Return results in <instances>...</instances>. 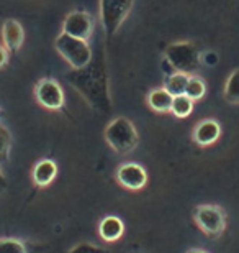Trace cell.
<instances>
[{
  "label": "cell",
  "instance_id": "obj_17",
  "mask_svg": "<svg viewBox=\"0 0 239 253\" xmlns=\"http://www.w3.org/2000/svg\"><path fill=\"white\" fill-rule=\"evenodd\" d=\"M225 99L228 104H239V69H235L228 76L225 84Z\"/></svg>",
  "mask_w": 239,
  "mask_h": 253
},
{
  "label": "cell",
  "instance_id": "obj_9",
  "mask_svg": "<svg viewBox=\"0 0 239 253\" xmlns=\"http://www.w3.org/2000/svg\"><path fill=\"white\" fill-rule=\"evenodd\" d=\"M63 33L84 40V42H89V38L94 33V20L84 10H74V12L68 13V17L64 18Z\"/></svg>",
  "mask_w": 239,
  "mask_h": 253
},
{
  "label": "cell",
  "instance_id": "obj_2",
  "mask_svg": "<svg viewBox=\"0 0 239 253\" xmlns=\"http://www.w3.org/2000/svg\"><path fill=\"white\" fill-rule=\"evenodd\" d=\"M105 141L118 155H128L139 143L135 124L126 117H116L105 126Z\"/></svg>",
  "mask_w": 239,
  "mask_h": 253
},
{
  "label": "cell",
  "instance_id": "obj_20",
  "mask_svg": "<svg viewBox=\"0 0 239 253\" xmlns=\"http://www.w3.org/2000/svg\"><path fill=\"white\" fill-rule=\"evenodd\" d=\"M10 150H12V135L7 126L0 124V168L8 161Z\"/></svg>",
  "mask_w": 239,
  "mask_h": 253
},
{
  "label": "cell",
  "instance_id": "obj_5",
  "mask_svg": "<svg viewBox=\"0 0 239 253\" xmlns=\"http://www.w3.org/2000/svg\"><path fill=\"white\" fill-rule=\"evenodd\" d=\"M135 5V0H100V22L106 40H111L118 33L121 25L128 18Z\"/></svg>",
  "mask_w": 239,
  "mask_h": 253
},
{
  "label": "cell",
  "instance_id": "obj_15",
  "mask_svg": "<svg viewBox=\"0 0 239 253\" xmlns=\"http://www.w3.org/2000/svg\"><path fill=\"white\" fill-rule=\"evenodd\" d=\"M189 78H190L189 74L175 71V73H172L171 76H167L164 87L169 90L174 97L175 95H182V94H185V87H187V83H189Z\"/></svg>",
  "mask_w": 239,
  "mask_h": 253
},
{
  "label": "cell",
  "instance_id": "obj_22",
  "mask_svg": "<svg viewBox=\"0 0 239 253\" xmlns=\"http://www.w3.org/2000/svg\"><path fill=\"white\" fill-rule=\"evenodd\" d=\"M200 63H203L205 66H215L218 64V54L215 51L200 53Z\"/></svg>",
  "mask_w": 239,
  "mask_h": 253
},
{
  "label": "cell",
  "instance_id": "obj_19",
  "mask_svg": "<svg viewBox=\"0 0 239 253\" xmlns=\"http://www.w3.org/2000/svg\"><path fill=\"white\" fill-rule=\"evenodd\" d=\"M0 253H30V247L20 239L0 237Z\"/></svg>",
  "mask_w": 239,
  "mask_h": 253
},
{
  "label": "cell",
  "instance_id": "obj_4",
  "mask_svg": "<svg viewBox=\"0 0 239 253\" xmlns=\"http://www.w3.org/2000/svg\"><path fill=\"white\" fill-rule=\"evenodd\" d=\"M193 222L208 239H220L228 225L226 212L218 204H200L193 209Z\"/></svg>",
  "mask_w": 239,
  "mask_h": 253
},
{
  "label": "cell",
  "instance_id": "obj_13",
  "mask_svg": "<svg viewBox=\"0 0 239 253\" xmlns=\"http://www.w3.org/2000/svg\"><path fill=\"white\" fill-rule=\"evenodd\" d=\"M99 235L105 242H116L125 235V224L120 217L116 215H106L100 220L99 224Z\"/></svg>",
  "mask_w": 239,
  "mask_h": 253
},
{
  "label": "cell",
  "instance_id": "obj_8",
  "mask_svg": "<svg viewBox=\"0 0 239 253\" xmlns=\"http://www.w3.org/2000/svg\"><path fill=\"white\" fill-rule=\"evenodd\" d=\"M149 176L144 166L139 163H123L116 169V183L128 191H141L146 188Z\"/></svg>",
  "mask_w": 239,
  "mask_h": 253
},
{
  "label": "cell",
  "instance_id": "obj_3",
  "mask_svg": "<svg viewBox=\"0 0 239 253\" xmlns=\"http://www.w3.org/2000/svg\"><path fill=\"white\" fill-rule=\"evenodd\" d=\"M54 48L59 53V56L64 59L72 69L85 68L94 58V51L90 48L89 42L69 37L61 32L54 40Z\"/></svg>",
  "mask_w": 239,
  "mask_h": 253
},
{
  "label": "cell",
  "instance_id": "obj_23",
  "mask_svg": "<svg viewBox=\"0 0 239 253\" xmlns=\"http://www.w3.org/2000/svg\"><path fill=\"white\" fill-rule=\"evenodd\" d=\"M8 64V49L0 44V69H3Z\"/></svg>",
  "mask_w": 239,
  "mask_h": 253
},
{
  "label": "cell",
  "instance_id": "obj_26",
  "mask_svg": "<svg viewBox=\"0 0 239 253\" xmlns=\"http://www.w3.org/2000/svg\"><path fill=\"white\" fill-rule=\"evenodd\" d=\"M2 117H3V110L0 109V120H2Z\"/></svg>",
  "mask_w": 239,
  "mask_h": 253
},
{
  "label": "cell",
  "instance_id": "obj_24",
  "mask_svg": "<svg viewBox=\"0 0 239 253\" xmlns=\"http://www.w3.org/2000/svg\"><path fill=\"white\" fill-rule=\"evenodd\" d=\"M8 188V183H7V178L3 176L2 173V168H0V196H2V192Z\"/></svg>",
  "mask_w": 239,
  "mask_h": 253
},
{
  "label": "cell",
  "instance_id": "obj_10",
  "mask_svg": "<svg viewBox=\"0 0 239 253\" xmlns=\"http://www.w3.org/2000/svg\"><path fill=\"white\" fill-rule=\"evenodd\" d=\"M220 136H221V125L215 119H203L202 122H198L195 125V128L192 131L193 143L202 146V148L215 145Z\"/></svg>",
  "mask_w": 239,
  "mask_h": 253
},
{
  "label": "cell",
  "instance_id": "obj_14",
  "mask_svg": "<svg viewBox=\"0 0 239 253\" xmlns=\"http://www.w3.org/2000/svg\"><path fill=\"white\" fill-rule=\"evenodd\" d=\"M172 95L169 90L166 87H157V89H152L146 97V102L149 105V109H152L154 112L157 114H167L171 112V107H172Z\"/></svg>",
  "mask_w": 239,
  "mask_h": 253
},
{
  "label": "cell",
  "instance_id": "obj_1",
  "mask_svg": "<svg viewBox=\"0 0 239 253\" xmlns=\"http://www.w3.org/2000/svg\"><path fill=\"white\" fill-rule=\"evenodd\" d=\"M66 79L92 109L103 114L111 112L108 71L103 53L92 58V61L82 69H70Z\"/></svg>",
  "mask_w": 239,
  "mask_h": 253
},
{
  "label": "cell",
  "instance_id": "obj_7",
  "mask_svg": "<svg viewBox=\"0 0 239 253\" xmlns=\"http://www.w3.org/2000/svg\"><path fill=\"white\" fill-rule=\"evenodd\" d=\"M34 97L38 104L46 110H63L66 104L64 90L56 79L44 78L38 81L34 87Z\"/></svg>",
  "mask_w": 239,
  "mask_h": 253
},
{
  "label": "cell",
  "instance_id": "obj_25",
  "mask_svg": "<svg viewBox=\"0 0 239 253\" xmlns=\"http://www.w3.org/2000/svg\"><path fill=\"white\" fill-rule=\"evenodd\" d=\"M187 253H208V252H205V250H202V249H190Z\"/></svg>",
  "mask_w": 239,
  "mask_h": 253
},
{
  "label": "cell",
  "instance_id": "obj_12",
  "mask_svg": "<svg viewBox=\"0 0 239 253\" xmlns=\"http://www.w3.org/2000/svg\"><path fill=\"white\" fill-rule=\"evenodd\" d=\"M56 176H58V165L53 160L49 158L39 160L33 166L32 179L36 188H48L51 183H54Z\"/></svg>",
  "mask_w": 239,
  "mask_h": 253
},
{
  "label": "cell",
  "instance_id": "obj_21",
  "mask_svg": "<svg viewBox=\"0 0 239 253\" xmlns=\"http://www.w3.org/2000/svg\"><path fill=\"white\" fill-rule=\"evenodd\" d=\"M69 253H110V252L95 244H90V242H82V244H77L75 247H72V249L69 250Z\"/></svg>",
  "mask_w": 239,
  "mask_h": 253
},
{
  "label": "cell",
  "instance_id": "obj_18",
  "mask_svg": "<svg viewBox=\"0 0 239 253\" xmlns=\"http://www.w3.org/2000/svg\"><path fill=\"white\" fill-rule=\"evenodd\" d=\"M206 94V84L200 76H190L189 78V83H187V87H185V95L190 97L193 102L195 100H200L205 97Z\"/></svg>",
  "mask_w": 239,
  "mask_h": 253
},
{
  "label": "cell",
  "instance_id": "obj_6",
  "mask_svg": "<svg viewBox=\"0 0 239 253\" xmlns=\"http://www.w3.org/2000/svg\"><path fill=\"white\" fill-rule=\"evenodd\" d=\"M164 58L171 63L174 71L185 73L189 76L198 68V64H200V51H198V48L190 42H177V43L169 44L166 49Z\"/></svg>",
  "mask_w": 239,
  "mask_h": 253
},
{
  "label": "cell",
  "instance_id": "obj_11",
  "mask_svg": "<svg viewBox=\"0 0 239 253\" xmlns=\"http://www.w3.org/2000/svg\"><path fill=\"white\" fill-rule=\"evenodd\" d=\"M2 40L3 46L8 51H18L25 42V30L20 22L13 18H7L2 25Z\"/></svg>",
  "mask_w": 239,
  "mask_h": 253
},
{
  "label": "cell",
  "instance_id": "obj_16",
  "mask_svg": "<svg viewBox=\"0 0 239 253\" xmlns=\"http://www.w3.org/2000/svg\"><path fill=\"white\" fill-rule=\"evenodd\" d=\"M171 112L177 119H187L193 112V100L190 97H187L185 94L175 95V97L172 99Z\"/></svg>",
  "mask_w": 239,
  "mask_h": 253
}]
</instances>
